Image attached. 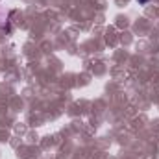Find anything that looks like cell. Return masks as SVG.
<instances>
[{"label":"cell","mask_w":159,"mask_h":159,"mask_svg":"<svg viewBox=\"0 0 159 159\" xmlns=\"http://www.w3.org/2000/svg\"><path fill=\"white\" fill-rule=\"evenodd\" d=\"M139 4H148V0H137Z\"/></svg>","instance_id":"obj_1"}]
</instances>
